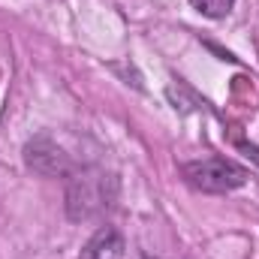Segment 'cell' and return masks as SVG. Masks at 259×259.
<instances>
[{
	"label": "cell",
	"mask_w": 259,
	"mask_h": 259,
	"mask_svg": "<svg viewBox=\"0 0 259 259\" xmlns=\"http://www.w3.org/2000/svg\"><path fill=\"white\" fill-rule=\"evenodd\" d=\"M115 196H118L115 175H109L106 169H97V166H84L81 172H72L66 181V214L75 223L91 220V217L103 214L106 208H112Z\"/></svg>",
	"instance_id": "cell-1"
},
{
	"label": "cell",
	"mask_w": 259,
	"mask_h": 259,
	"mask_svg": "<svg viewBox=\"0 0 259 259\" xmlns=\"http://www.w3.org/2000/svg\"><path fill=\"white\" fill-rule=\"evenodd\" d=\"M181 175L187 178L190 187L202 190V193H232V190L244 187L250 178V172L229 157H208V160L184 163Z\"/></svg>",
	"instance_id": "cell-2"
},
{
	"label": "cell",
	"mask_w": 259,
	"mask_h": 259,
	"mask_svg": "<svg viewBox=\"0 0 259 259\" xmlns=\"http://www.w3.org/2000/svg\"><path fill=\"white\" fill-rule=\"evenodd\" d=\"M24 163L30 172L46 175V178H58V175H69L72 163L69 154L52 139V136H36L24 145Z\"/></svg>",
	"instance_id": "cell-3"
},
{
	"label": "cell",
	"mask_w": 259,
	"mask_h": 259,
	"mask_svg": "<svg viewBox=\"0 0 259 259\" xmlns=\"http://www.w3.org/2000/svg\"><path fill=\"white\" fill-rule=\"evenodd\" d=\"M124 250V238L115 226H103L91 235V241L81 247L78 259H118Z\"/></svg>",
	"instance_id": "cell-4"
},
{
	"label": "cell",
	"mask_w": 259,
	"mask_h": 259,
	"mask_svg": "<svg viewBox=\"0 0 259 259\" xmlns=\"http://www.w3.org/2000/svg\"><path fill=\"white\" fill-rule=\"evenodd\" d=\"M190 6H193L196 12H202L205 18L220 21V18H226L235 9V0H190Z\"/></svg>",
	"instance_id": "cell-5"
},
{
	"label": "cell",
	"mask_w": 259,
	"mask_h": 259,
	"mask_svg": "<svg viewBox=\"0 0 259 259\" xmlns=\"http://www.w3.org/2000/svg\"><path fill=\"white\" fill-rule=\"evenodd\" d=\"M238 148H241V151H244V154H247V157L259 166V148H256V145H250V142H238Z\"/></svg>",
	"instance_id": "cell-6"
}]
</instances>
